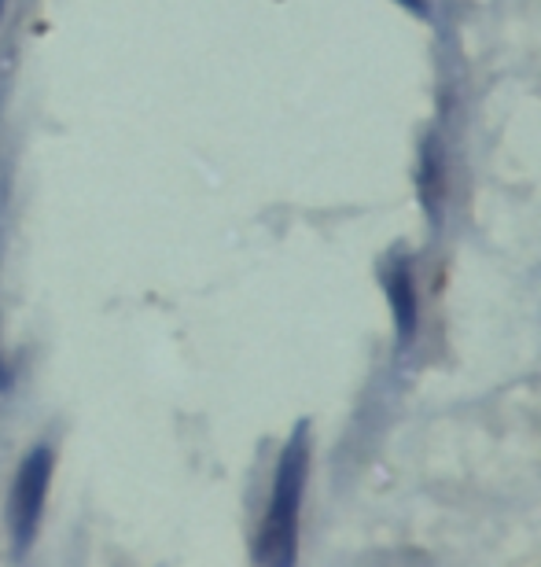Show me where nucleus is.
<instances>
[{
	"mask_svg": "<svg viewBox=\"0 0 541 567\" xmlns=\"http://www.w3.org/2000/svg\"><path fill=\"white\" fill-rule=\"evenodd\" d=\"M52 464L55 457L49 446H33L15 472V483H11V497H8V535L15 553H27L33 546V538H38L44 502H49V486H52Z\"/></svg>",
	"mask_w": 541,
	"mask_h": 567,
	"instance_id": "f03ea898",
	"label": "nucleus"
},
{
	"mask_svg": "<svg viewBox=\"0 0 541 567\" xmlns=\"http://www.w3.org/2000/svg\"><path fill=\"white\" fill-rule=\"evenodd\" d=\"M306 475H310V427L299 424L291 431L288 446L277 461L269 513H266L262 530H258V546H254L258 564H269V567L295 564L299 508H302V494H306Z\"/></svg>",
	"mask_w": 541,
	"mask_h": 567,
	"instance_id": "f257e3e1",
	"label": "nucleus"
},
{
	"mask_svg": "<svg viewBox=\"0 0 541 567\" xmlns=\"http://www.w3.org/2000/svg\"><path fill=\"white\" fill-rule=\"evenodd\" d=\"M424 203H427V214L438 218V203H443V152H438V141L427 137L424 144Z\"/></svg>",
	"mask_w": 541,
	"mask_h": 567,
	"instance_id": "20e7f679",
	"label": "nucleus"
},
{
	"mask_svg": "<svg viewBox=\"0 0 541 567\" xmlns=\"http://www.w3.org/2000/svg\"><path fill=\"white\" fill-rule=\"evenodd\" d=\"M4 4H8V0H0V16H4Z\"/></svg>",
	"mask_w": 541,
	"mask_h": 567,
	"instance_id": "0eeeda50",
	"label": "nucleus"
},
{
	"mask_svg": "<svg viewBox=\"0 0 541 567\" xmlns=\"http://www.w3.org/2000/svg\"><path fill=\"white\" fill-rule=\"evenodd\" d=\"M0 388H8V372H4V365H0Z\"/></svg>",
	"mask_w": 541,
	"mask_h": 567,
	"instance_id": "423d86ee",
	"label": "nucleus"
},
{
	"mask_svg": "<svg viewBox=\"0 0 541 567\" xmlns=\"http://www.w3.org/2000/svg\"><path fill=\"white\" fill-rule=\"evenodd\" d=\"M405 4H409L416 16H427V8H424V0H405Z\"/></svg>",
	"mask_w": 541,
	"mask_h": 567,
	"instance_id": "39448f33",
	"label": "nucleus"
},
{
	"mask_svg": "<svg viewBox=\"0 0 541 567\" xmlns=\"http://www.w3.org/2000/svg\"><path fill=\"white\" fill-rule=\"evenodd\" d=\"M387 291H391V306H394V324H398V343L409 347L416 336V321H420V306H416V284H413V269L405 258H398L387 277Z\"/></svg>",
	"mask_w": 541,
	"mask_h": 567,
	"instance_id": "7ed1b4c3",
	"label": "nucleus"
}]
</instances>
